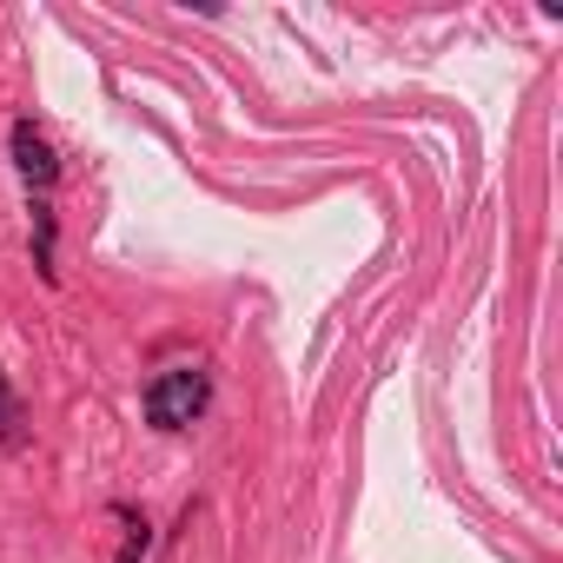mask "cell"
Here are the masks:
<instances>
[{
    "label": "cell",
    "instance_id": "obj_1",
    "mask_svg": "<svg viewBox=\"0 0 563 563\" xmlns=\"http://www.w3.org/2000/svg\"><path fill=\"white\" fill-rule=\"evenodd\" d=\"M206 398H212L206 372H199V365H179V372H159V378L146 385V418H153L159 431H186V424L206 411Z\"/></svg>",
    "mask_w": 563,
    "mask_h": 563
},
{
    "label": "cell",
    "instance_id": "obj_2",
    "mask_svg": "<svg viewBox=\"0 0 563 563\" xmlns=\"http://www.w3.org/2000/svg\"><path fill=\"white\" fill-rule=\"evenodd\" d=\"M14 166L27 173V186H54L60 179V159H54V146L34 126H14Z\"/></svg>",
    "mask_w": 563,
    "mask_h": 563
},
{
    "label": "cell",
    "instance_id": "obj_3",
    "mask_svg": "<svg viewBox=\"0 0 563 563\" xmlns=\"http://www.w3.org/2000/svg\"><path fill=\"white\" fill-rule=\"evenodd\" d=\"M0 444H21V398H14L8 372H0Z\"/></svg>",
    "mask_w": 563,
    "mask_h": 563
}]
</instances>
